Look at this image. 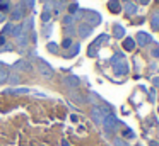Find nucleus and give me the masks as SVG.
<instances>
[{
	"instance_id": "423d86ee",
	"label": "nucleus",
	"mask_w": 159,
	"mask_h": 146,
	"mask_svg": "<svg viewBox=\"0 0 159 146\" xmlns=\"http://www.w3.org/2000/svg\"><path fill=\"white\" fill-rule=\"evenodd\" d=\"M86 20H87V26H98V24L101 22V15L96 12H87L86 14Z\"/></svg>"
},
{
	"instance_id": "dca6fc26",
	"label": "nucleus",
	"mask_w": 159,
	"mask_h": 146,
	"mask_svg": "<svg viewBox=\"0 0 159 146\" xmlns=\"http://www.w3.org/2000/svg\"><path fill=\"white\" fill-rule=\"evenodd\" d=\"M151 24H152V27H154V29H159V12H156L154 15H152Z\"/></svg>"
},
{
	"instance_id": "c756f323",
	"label": "nucleus",
	"mask_w": 159,
	"mask_h": 146,
	"mask_svg": "<svg viewBox=\"0 0 159 146\" xmlns=\"http://www.w3.org/2000/svg\"><path fill=\"white\" fill-rule=\"evenodd\" d=\"M48 49L52 51V53H57V44L55 43H50L48 44Z\"/></svg>"
},
{
	"instance_id": "5701e85b",
	"label": "nucleus",
	"mask_w": 159,
	"mask_h": 146,
	"mask_svg": "<svg viewBox=\"0 0 159 146\" xmlns=\"http://www.w3.org/2000/svg\"><path fill=\"white\" fill-rule=\"evenodd\" d=\"M113 144H115V146H128V143L123 141V139H120V138H116V139L113 141Z\"/></svg>"
},
{
	"instance_id": "cd10ccee",
	"label": "nucleus",
	"mask_w": 159,
	"mask_h": 146,
	"mask_svg": "<svg viewBox=\"0 0 159 146\" xmlns=\"http://www.w3.org/2000/svg\"><path fill=\"white\" fill-rule=\"evenodd\" d=\"M125 138H135V134H134V131H132V129H125Z\"/></svg>"
},
{
	"instance_id": "2eb2a0df",
	"label": "nucleus",
	"mask_w": 159,
	"mask_h": 146,
	"mask_svg": "<svg viewBox=\"0 0 159 146\" xmlns=\"http://www.w3.org/2000/svg\"><path fill=\"white\" fill-rule=\"evenodd\" d=\"M123 46H125V49L132 51V49H134V48H135V41L128 37V39H125V41H123Z\"/></svg>"
},
{
	"instance_id": "c85d7f7f",
	"label": "nucleus",
	"mask_w": 159,
	"mask_h": 146,
	"mask_svg": "<svg viewBox=\"0 0 159 146\" xmlns=\"http://www.w3.org/2000/svg\"><path fill=\"white\" fill-rule=\"evenodd\" d=\"M62 46L65 48V49H67V48H70V46H72V39H70V37H67V39L63 41V44H62Z\"/></svg>"
},
{
	"instance_id": "7c9ffc66",
	"label": "nucleus",
	"mask_w": 159,
	"mask_h": 146,
	"mask_svg": "<svg viewBox=\"0 0 159 146\" xmlns=\"http://www.w3.org/2000/svg\"><path fill=\"white\" fill-rule=\"evenodd\" d=\"M72 98H75V100H77V102H84V98H82V97H80V95H79V94H72Z\"/></svg>"
},
{
	"instance_id": "c9c22d12",
	"label": "nucleus",
	"mask_w": 159,
	"mask_h": 146,
	"mask_svg": "<svg viewBox=\"0 0 159 146\" xmlns=\"http://www.w3.org/2000/svg\"><path fill=\"white\" fill-rule=\"evenodd\" d=\"M2 68H4V65H2V63H0V70H2Z\"/></svg>"
},
{
	"instance_id": "9d476101",
	"label": "nucleus",
	"mask_w": 159,
	"mask_h": 146,
	"mask_svg": "<svg viewBox=\"0 0 159 146\" xmlns=\"http://www.w3.org/2000/svg\"><path fill=\"white\" fill-rule=\"evenodd\" d=\"M33 24H34V19H33V17H26L24 19V22H22V31H24V32H29V31L33 29Z\"/></svg>"
},
{
	"instance_id": "0eeeda50",
	"label": "nucleus",
	"mask_w": 159,
	"mask_h": 146,
	"mask_svg": "<svg viewBox=\"0 0 159 146\" xmlns=\"http://www.w3.org/2000/svg\"><path fill=\"white\" fill-rule=\"evenodd\" d=\"M14 68L16 70H21V71H28V70H31V63L28 60H19L14 63Z\"/></svg>"
},
{
	"instance_id": "9b49d317",
	"label": "nucleus",
	"mask_w": 159,
	"mask_h": 146,
	"mask_svg": "<svg viewBox=\"0 0 159 146\" xmlns=\"http://www.w3.org/2000/svg\"><path fill=\"white\" fill-rule=\"evenodd\" d=\"M91 32H93V27L87 26V24H82V26L79 27V36L80 37H87Z\"/></svg>"
},
{
	"instance_id": "f704fd0d",
	"label": "nucleus",
	"mask_w": 159,
	"mask_h": 146,
	"mask_svg": "<svg viewBox=\"0 0 159 146\" xmlns=\"http://www.w3.org/2000/svg\"><path fill=\"white\" fill-rule=\"evenodd\" d=\"M154 85H156V87H159V77L154 78Z\"/></svg>"
},
{
	"instance_id": "20e7f679",
	"label": "nucleus",
	"mask_w": 159,
	"mask_h": 146,
	"mask_svg": "<svg viewBox=\"0 0 159 146\" xmlns=\"http://www.w3.org/2000/svg\"><path fill=\"white\" fill-rule=\"evenodd\" d=\"M113 68H115V73L116 75H127L128 73V65L125 63V60H120L116 63H113Z\"/></svg>"
},
{
	"instance_id": "a878e982",
	"label": "nucleus",
	"mask_w": 159,
	"mask_h": 146,
	"mask_svg": "<svg viewBox=\"0 0 159 146\" xmlns=\"http://www.w3.org/2000/svg\"><path fill=\"white\" fill-rule=\"evenodd\" d=\"M41 17H43V22H50V19H52V12H46L45 10Z\"/></svg>"
},
{
	"instance_id": "aec40b11",
	"label": "nucleus",
	"mask_w": 159,
	"mask_h": 146,
	"mask_svg": "<svg viewBox=\"0 0 159 146\" xmlns=\"http://www.w3.org/2000/svg\"><path fill=\"white\" fill-rule=\"evenodd\" d=\"M9 10V0H0V12H7Z\"/></svg>"
},
{
	"instance_id": "1a4fd4ad",
	"label": "nucleus",
	"mask_w": 159,
	"mask_h": 146,
	"mask_svg": "<svg viewBox=\"0 0 159 146\" xmlns=\"http://www.w3.org/2000/svg\"><path fill=\"white\" fill-rule=\"evenodd\" d=\"M63 83H65L69 88H74V87H77V85H79V78L74 77V75H70V77H67L65 80H63Z\"/></svg>"
},
{
	"instance_id": "2f4dec72",
	"label": "nucleus",
	"mask_w": 159,
	"mask_h": 146,
	"mask_svg": "<svg viewBox=\"0 0 159 146\" xmlns=\"http://www.w3.org/2000/svg\"><path fill=\"white\" fill-rule=\"evenodd\" d=\"M152 56H156V58L159 56V48H156V49H152Z\"/></svg>"
},
{
	"instance_id": "6ab92c4d",
	"label": "nucleus",
	"mask_w": 159,
	"mask_h": 146,
	"mask_svg": "<svg viewBox=\"0 0 159 146\" xmlns=\"http://www.w3.org/2000/svg\"><path fill=\"white\" fill-rule=\"evenodd\" d=\"M123 34H125V29L116 24V26H115V36H116V37H123Z\"/></svg>"
},
{
	"instance_id": "473e14b6",
	"label": "nucleus",
	"mask_w": 159,
	"mask_h": 146,
	"mask_svg": "<svg viewBox=\"0 0 159 146\" xmlns=\"http://www.w3.org/2000/svg\"><path fill=\"white\" fill-rule=\"evenodd\" d=\"M4 49L5 51H11L12 49V44H5V48H2V51H4Z\"/></svg>"
},
{
	"instance_id": "bb28decb",
	"label": "nucleus",
	"mask_w": 159,
	"mask_h": 146,
	"mask_svg": "<svg viewBox=\"0 0 159 146\" xmlns=\"http://www.w3.org/2000/svg\"><path fill=\"white\" fill-rule=\"evenodd\" d=\"M12 29H14V26H12V24H7L5 29H4V34H12Z\"/></svg>"
},
{
	"instance_id": "f03ea898",
	"label": "nucleus",
	"mask_w": 159,
	"mask_h": 146,
	"mask_svg": "<svg viewBox=\"0 0 159 146\" xmlns=\"http://www.w3.org/2000/svg\"><path fill=\"white\" fill-rule=\"evenodd\" d=\"M110 114V111H108L106 107H93V111H91V115H93V119H94V122L96 124H103V119H104V115H108Z\"/></svg>"
},
{
	"instance_id": "f257e3e1",
	"label": "nucleus",
	"mask_w": 159,
	"mask_h": 146,
	"mask_svg": "<svg viewBox=\"0 0 159 146\" xmlns=\"http://www.w3.org/2000/svg\"><path fill=\"white\" fill-rule=\"evenodd\" d=\"M103 126H104V129H106L108 132H113V131H116V129H118L120 122H118V119L110 112L108 115H104V119H103Z\"/></svg>"
},
{
	"instance_id": "393cba45",
	"label": "nucleus",
	"mask_w": 159,
	"mask_h": 146,
	"mask_svg": "<svg viewBox=\"0 0 159 146\" xmlns=\"http://www.w3.org/2000/svg\"><path fill=\"white\" fill-rule=\"evenodd\" d=\"M22 5H24L26 9H33V7H34V0H24Z\"/></svg>"
},
{
	"instance_id": "7ed1b4c3",
	"label": "nucleus",
	"mask_w": 159,
	"mask_h": 146,
	"mask_svg": "<svg viewBox=\"0 0 159 146\" xmlns=\"http://www.w3.org/2000/svg\"><path fill=\"white\" fill-rule=\"evenodd\" d=\"M38 70H39V73H41L43 77H46V78H53V70H52V66H50L48 63H45L43 60H39V61H38Z\"/></svg>"
},
{
	"instance_id": "6e6552de",
	"label": "nucleus",
	"mask_w": 159,
	"mask_h": 146,
	"mask_svg": "<svg viewBox=\"0 0 159 146\" xmlns=\"http://www.w3.org/2000/svg\"><path fill=\"white\" fill-rule=\"evenodd\" d=\"M152 41V37L149 36L147 32H139L137 34V43L140 44V46H145V44H149Z\"/></svg>"
},
{
	"instance_id": "4be33fe9",
	"label": "nucleus",
	"mask_w": 159,
	"mask_h": 146,
	"mask_svg": "<svg viewBox=\"0 0 159 146\" xmlns=\"http://www.w3.org/2000/svg\"><path fill=\"white\" fill-rule=\"evenodd\" d=\"M21 32H22V27H21V26H14V29H12V36L17 37Z\"/></svg>"
},
{
	"instance_id": "f3484780",
	"label": "nucleus",
	"mask_w": 159,
	"mask_h": 146,
	"mask_svg": "<svg viewBox=\"0 0 159 146\" xmlns=\"http://www.w3.org/2000/svg\"><path fill=\"white\" fill-rule=\"evenodd\" d=\"M7 78H9V71L5 70V68H2V70H0V83H5Z\"/></svg>"
},
{
	"instance_id": "e433bc0d",
	"label": "nucleus",
	"mask_w": 159,
	"mask_h": 146,
	"mask_svg": "<svg viewBox=\"0 0 159 146\" xmlns=\"http://www.w3.org/2000/svg\"><path fill=\"white\" fill-rule=\"evenodd\" d=\"M139 146H140V144H139Z\"/></svg>"
},
{
	"instance_id": "ddd939ff",
	"label": "nucleus",
	"mask_w": 159,
	"mask_h": 146,
	"mask_svg": "<svg viewBox=\"0 0 159 146\" xmlns=\"http://www.w3.org/2000/svg\"><path fill=\"white\" fill-rule=\"evenodd\" d=\"M125 12H127L128 15H134V14L137 12V5H135V3H132V2H128L127 5H125Z\"/></svg>"
},
{
	"instance_id": "412c9836",
	"label": "nucleus",
	"mask_w": 159,
	"mask_h": 146,
	"mask_svg": "<svg viewBox=\"0 0 159 146\" xmlns=\"http://www.w3.org/2000/svg\"><path fill=\"white\" fill-rule=\"evenodd\" d=\"M74 22H75L74 15H65V17H63V24H65V26H72Z\"/></svg>"
},
{
	"instance_id": "72a5a7b5",
	"label": "nucleus",
	"mask_w": 159,
	"mask_h": 146,
	"mask_svg": "<svg viewBox=\"0 0 159 146\" xmlns=\"http://www.w3.org/2000/svg\"><path fill=\"white\" fill-rule=\"evenodd\" d=\"M5 20V12H0V22H4Z\"/></svg>"
},
{
	"instance_id": "b1692460",
	"label": "nucleus",
	"mask_w": 159,
	"mask_h": 146,
	"mask_svg": "<svg viewBox=\"0 0 159 146\" xmlns=\"http://www.w3.org/2000/svg\"><path fill=\"white\" fill-rule=\"evenodd\" d=\"M9 94H28V88H16V90H7Z\"/></svg>"
},
{
	"instance_id": "4468645a",
	"label": "nucleus",
	"mask_w": 159,
	"mask_h": 146,
	"mask_svg": "<svg viewBox=\"0 0 159 146\" xmlns=\"http://www.w3.org/2000/svg\"><path fill=\"white\" fill-rule=\"evenodd\" d=\"M108 7H110L111 12H120V2H118V0H110Z\"/></svg>"
},
{
	"instance_id": "a211bd4d",
	"label": "nucleus",
	"mask_w": 159,
	"mask_h": 146,
	"mask_svg": "<svg viewBox=\"0 0 159 146\" xmlns=\"http://www.w3.org/2000/svg\"><path fill=\"white\" fill-rule=\"evenodd\" d=\"M7 81H9V83H19V75L17 73H9Z\"/></svg>"
},
{
	"instance_id": "f8f14e48",
	"label": "nucleus",
	"mask_w": 159,
	"mask_h": 146,
	"mask_svg": "<svg viewBox=\"0 0 159 146\" xmlns=\"http://www.w3.org/2000/svg\"><path fill=\"white\" fill-rule=\"evenodd\" d=\"M17 44L21 48H26L28 46V32H24V31H22L21 34H19L17 36Z\"/></svg>"
},
{
	"instance_id": "39448f33",
	"label": "nucleus",
	"mask_w": 159,
	"mask_h": 146,
	"mask_svg": "<svg viewBox=\"0 0 159 146\" xmlns=\"http://www.w3.org/2000/svg\"><path fill=\"white\" fill-rule=\"evenodd\" d=\"M24 10H26V7L22 5V3H19V5L16 7L14 10H12L11 19H12V20H21V19H24Z\"/></svg>"
}]
</instances>
